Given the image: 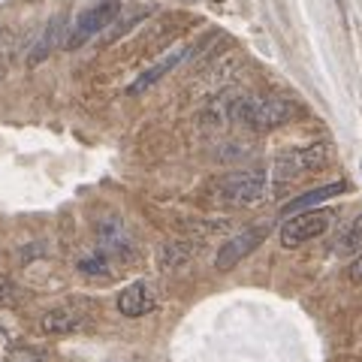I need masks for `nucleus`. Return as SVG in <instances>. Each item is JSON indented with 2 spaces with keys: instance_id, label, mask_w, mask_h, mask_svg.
<instances>
[{
  "instance_id": "19",
  "label": "nucleus",
  "mask_w": 362,
  "mask_h": 362,
  "mask_svg": "<svg viewBox=\"0 0 362 362\" xmlns=\"http://www.w3.org/2000/svg\"><path fill=\"white\" fill-rule=\"evenodd\" d=\"M211 4H226V0H211Z\"/></svg>"
},
{
  "instance_id": "18",
  "label": "nucleus",
  "mask_w": 362,
  "mask_h": 362,
  "mask_svg": "<svg viewBox=\"0 0 362 362\" xmlns=\"http://www.w3.org/2000/svg\"><path fill=\"white\" fill-rule=\"evenodd\" d=\"M350 281H354V284H362V254L354 259V266H350Z\"/></svg>"
},
{
  "instance_id": "17",
  "label": "nucleus",
  "mask_w": 362,
  "mask_h": 362,
  "mask_svg": "<svg viewBox=\"0 0 362 362\" xmlns=\"http://www.w3.org/2000/svg\"><path fill=\"white\" fill-rule=\"evenodd\" d=\"M13 296H16V287H13V281H9L6 275H0V308L13 302Z\"/></svg>"
},
{
  "instance_id": "15",
  "label": "nucleus",
  "mask_w": 362,
  "mask_h": 362,
  "mask_svg": "<svg viewBox=\"0 0 362 362\" xmlns=\"http://www.w3.org/2000/svg\"><path fill=\"white\" fill-rule=\"evenodd\" d=\"M13 52H16V33L9 28H0V85H4L9 61H13Z\"/></svg>"
},
{
  "instance_id": "4",
  "label": "nucleus",
  "mask_w": 362,
  "mask_h": 362,
  "mask_svg": "<svg viewBox=\"0 0 362 362\" xmlns=\"http://www.w3.org/2000/svg\"><path fill=\"white\" fill-rule=\"evenodd\" d=\"M332 223V214L329 211H302V214H293L290 221H284L281 226V245L284 247H299L305 242L317 239L329 230Z\"/></svg>"
},
{
  "instance_id": "7",
  "label": "nucleus",
  "mask_w": 362,
  "mask_h": 362,
  "mask_svg": "<svg viewBox=\"0 0 362 362\" xmlns=\"http://www.w3.org/2000/svg\"><path fill=\"white\" fill-rule=\"evenodd\" d=\"M154 305H157V299L145 281H136V284L124 287L121 296H118V311L124 317H145V314L154 311Z\"/></svg>"
},
{
  "instance_id": "12",
  "label": "nucleus",
  "mask_w": 362,
  "mask_h": 362,
  "mask_svg": "<svg viewBox=\"0 0 362 362\" xmlns=\"http://www.w3.org/2000/svg\"><path fill=\"white\" fill-rule=\"evenodd\" d=\"M64 25V16H58V18H52V25L49 28H45V37L37 42V49H33L30 52V58H28V66H37L40 61H45V58H49V54H52V49H54V42H58L61 40V28Z\"/></svg>"
},
{
  "instance_id": "2",
  "label": "nucleus",
  "mask_w": 362,
  "mask_h": 362,
  "mask_svg": "<svg viewBox=\"0 0 362 362\" xmlns=\"http://www.w3.org/2000/svg\"><path fill=\"white\" fill-rule=\"evenodd\" d=\"M118 13H121V0H100V4L88 6L85 13H78L70 37H66V42H64V49L66 52L82 49L85 42H90V37H97L100 30L112 28V21L118 18Z\"/></svg>"
},
{
  "instance_id": "13",
  "label": "nucleus",
  "mask_w": 362,
  "mask_h": 362,
  "mask_svg": "<svg viewBox=\"0 0 362 362\" xmlns=\"http://www.w3.org/2000/svg\"><path fill=\"white\" fill-rule=\"evenodd\" d=\"M194 254H197V247L190 245V242H166L160 247V269H178V266H185Z\"/></svg>"
},
{
  "instance_id": "16",
  "label": "nucleus",
  "mask_w": 362,
  "mask_h": 362,
  "mask_svg": "<svg viewBox=\"0 0 362 362\" xmlns=\"http://www.w3.org/2000/svg\"><path fill=\"white\" fill-rule=\"evenodd\" d=\"M78 272H82V275H106V272H109V266H106V257L94 254V257L78 259Z\"/></svg>"
},
{
  "instance_id": "14",
  "label": "nucleus",
  "mask_w": 362,
  "mask_h": 362,
  "mask_svg": "<svg viewBox=\"0 0 362 362\" xmlns=\"http://www.w3.org/2000/svg\"><path fill=\"white\" fill-rule=\"evenodd\" d=\"M335 251L344 254V257L362 251V214H356V218L350 221V226L341 233V239H338V245H335Z\"/></svg>"
},
{
  "instance_id": "9",
  "label": "nucleus",
  "mask_w": 362,
  "mask_h": 362,
  "mask_svg": "<svg viewBox=\"0 0 362 362\" xmlns=\"http://www.w3.org/2000/svg\"><path fill=\"white\" fill-rule=\"evenodd\" d=\"M344 190H347L344 181H332V185L314 187V190H308V194H302V197H296V199H290L287 206H284V211L290 214V218H293V214H302V211H311V206L332 199V197H338V194H344Z\"/></svg>"
},
{
  "instance_id": "10",
  "label": "nucleus",
  "mask_w": 362,
  "mask_h": 362,
  "mask_svg": "<svg viewBox=\"0 0 362 362\" xmlns=\"http://www.w3.org/2000/svg\"><path fill=\"white\" fill-rule=\"evenodd\" d=\"M100 247H103L106 254H127L130 251V239L118 218H109L100 223Z\"/></svg>"
},
{
  "instance_id": "11",
  "label": "nucleus",
  "mask_w": 362,
  "mask_h": 362,
  "mask_svg": "<svg viewBox=\"0 0 362 362\" xmlns=\"http://www.w3.org/2000/svg\"><path fill=\"white\" fill-rule=\"evenodd\" d=\"M40 326H42V332H49V335H66V332L78 329V317L70 308H52L42 314Z\"/></svg>"
},
{
  "instance_id": "3",
  "label": "nucleus",
  "mask_w": 362,
  "mask_h": 362,
  "mask_svg": "<svg viewBox=\"0 0 362 362\" xmlns=\"http://www.w3.org/2000/svg\"><path fill=\"white\" fill-rule=\"evenodd\" d=\"M329 157H332L329 142H314V145H305V148H293L275 160V181H293L305 173H317V169L329 163Z\"/></svg>"
},
{
  "instance_id": "8",
  "label": "nucleus",
  "mask_w": 362,
  "mask_h": 362,
  "mask_svg": "<svg viewBox=\"0 0 362 362\" xmlns=\"http://www.w3.org/2000/svg\"><path fill=\"white\" fill-rule=\"evenodd\" d=\"M187 58V49H178V52H173V54H166V58L163 61H157L154 66H151V70H145L139 78H136V82L127 88V94H142V90H148L154 82H160V78L169 73V70H175V66L181 64V61H185Z\"/></svg>"
},
{
  "instance_id": "1",
  "label": "nucleus",
  "mask_w": 362,
  "mask_h": 362,
  "mask_svg": "<svg viewBox=\"0 0 362 362\" xmlns=\"http://www.w3.org/2000/svg\"><path fill=\"white\" fill-rule=\"evenodd\" d=\"M223 103H226V118L259 133L284 127L287 121L296 118V106L284 97H235V100L223 97Z\"/></svg>"
},
{
  "instance_id": "6",
  "label": "nucleus",
  "mask_w": 362,
  "mask_h": 362,
  "mask_svg": "<svg viewBox=\"0 0 362 362\" xmlns=\"http://www.w3.org/2000/svg\"><path fill=\"white\" fill-rule=\"evenodd\" d=\"M266 235H269V226H251V230L233 235L230 242L221 245L218 259H214V269H218V272H230L233 266H239L247 254L257 251V247L266 242Z\"/></svg>"
},
{
  "instance_id": "5",
  "label": "nucleus",
  "mask_w": 362,
  "mask_h": 362,
  "mask_svg": "<svg viewBox=\"0 0 362 362\" xmlns=\"http://www.w3.org/2000/svg\"><path fill=\"white\" fill-rule=\"evenodd\" d=\"M266 173H233L221 181V197L226 202H235V206H254L266 197Z\"/></svg>"
}]
</instances>
